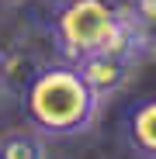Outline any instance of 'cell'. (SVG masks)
Instances as JSON below:
<instances>
[{"label":"cell","mask_w":156,"mask_h":159,"mask_svg":"<svg viewBox=\"0 0 156 159\" xmlns=\"http://www.w3.org/2000/svg\"><path fill=\"white\" fill-rule=\"evenodd\" d=\"M21 104L35 131L52 139H69V135H83L97 121L104 100L90 90V83L73 62L59 59V62H45L35 83L24 90Z\"/></svg>","instance_id":"1"},{"label":"cell","mask_w":156,"mask_h":159,"mask_svg":"<svg viewBox=\"0 0 156 159\" xmlns=\"http://www.w3.org/2000/svg\"><path fill=\"white\" fill-rule=\"evenodd\" d=\"M128 7L115 0H73L52 14V38H56L63 62H80L94 52H104L125 28Z\"/></svg>","instance_id":"2"},{"label":"cell","mask_w":156,"mask_h":159,"mask_svg":"<svg viewBox=\"0 0 156 159\" xmlns=\"http://www.w3.org/2000/svg\"><path fill=\"white\" fill-rule=\"evenodd\" d=\"M42 69H45V59H38L31 48H24V45L0 48V90L24 97V90L35 83V76Z\"/></svg>","instance_id":"4"},{"label":"cell","mask_w":156,"mask_h":159,"mask_svg":"<svg viewBox=\"0 0 156 159\" xmlns=\"http://www.w3.org/2000/svg\"><path fill=\"white\" fill-rule=\"evenodd\" d=\"M0 159H45V135L35 128H14L0 135Z\"/></svg>","instance_id":"5"},{"label":"cell","mask_w":156,"mask_h":159,"mask_svg":"<svg viewBox=\"0 0 156 159\" xmlns=\"http://www.w3.org/2000/svg\"><path fill=\"white\" fill-rule=\"evenodd\" d=\"M132 14L149 42V52H156V0H132Z\"/></svg>","instance_id":"6"},{"label":"cell","mask_w":156,"mask_h":159,"mask_svg":"<svg viewBox=\"0 0 156 159\" xmlns=\"http://www.w3.org/2000/svg\"><path fill=\"white\" fill-rule=\"evenodd\" d=\"M118 131L135 159H156V97H139L125 104Z\"/></svg>","instance_id":"3"},{"label":"cell","mask_w":156,"mask_h":159,"mask_svg":"<svg viewBox=\"0 0 156 159\" xmlns=\"http://www.w3.org/2000/svg\"><path fill=\"white\" fill-rule=\"evenodd\" d=\"M52 7H63V4H73V0H49Z\"/></svg>","instance_id":"7"}]
</instances>
